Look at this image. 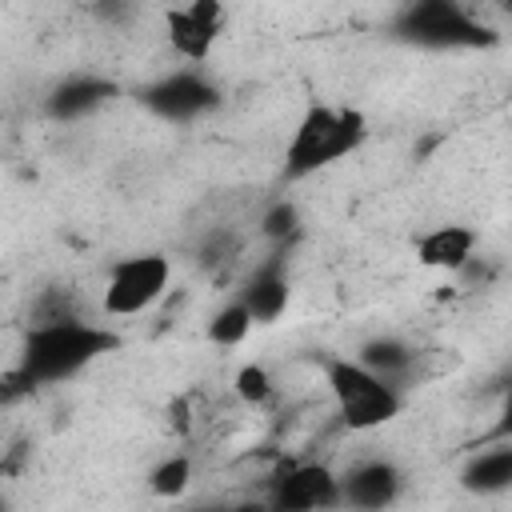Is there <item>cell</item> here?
Instances as JSON below:
<instances>
[{
  "label": "cell",
  "instance_id": "1",
  "mask_svg": "<svg viewBox=\"0 0 512 512\" xmlns=\"http://www.w3.org/2000/svg\"><path fill=\"white\" fill-rule=\"evenodd\" d=\"M116 348H120V336L96 320H84L76 312H40L28 324V332L20 336L12 368L36 392V388L64 384V380L80 376L88 364H96L100 356H108Z\"/></svg>",
  "mask_w": 512,
  "mask_h": 512
},
{
  "label": "cell",
  "instance_id": "2",
  "mask_svg": "<svg viewBox=\"0 0 512 512\" xmlns=\"http://www.w3.org/2000/svg\"><path fill=\"white\" fill-rule=\"evenodd\" d=\"M368 140V116L352 104H308L284 144V176L288 180H304L316 176L332 164H340L344 156L360 152Z\"/></svg>",
  "mask_w": 512,
  "mask_h": 512
},
{
  "label": "cell",
  "instance_id": "3",
  "mask_svg": "<svg viewBox=\"0 0 512 512\" xmlns=\"http://www.w3.org/2000/svg\"><path fill=\"white\" fill-rule=\"evenodd\" d=\"M328 404L348 432H376L392 424L404 408V392L388 380H380L372 368H364L356 356H324L320 360Z\"/></svg>",
  "mask_w": 512,
  "mask_h": 512
},
{
  "label": "cell",
  "instance_id": "4",
  "mask_svg": "<svg viewBox=\"0 0 512 512\" xmlns=\"http://www.w3.org/2000/svg\"><path fill=\"white\" fill-rule=\"evenodd\" d=\"M396 32L408 44L420 48H440V52H456V48H488L496 36L492 28L464 4V0H408V8L396 20Z\"/></svg>",
  "mask_w": 512,
  "mask_h": 512
},
{
  "label": "cell",
  "instance_id": "5",
  "mask_svg": "<svg viewBox=\"0 0 512 512\" xmlns=\"http://www.w3.org/2000/svg\"><path fill=\"white\" fill-rule=\"evenodd\" d=\"M172 284V260L164 252H140V256H128L120 260L104 288H100V308L104 316L112 320H132V316H144L148 308H156L164 300Z\"/></svg>",
  "mask_w": 512,
  "mask_h": 512
},
{
  "label": "cell",
  "instance_id": "6",
  "mask_svg": "<svg viewBox=\"0 0 512 512\" xmlns=\"http://www.w3.org/2000/svg\"><path fill=\"white\" fill-rule=\"evenodd\" d=\"M268 504L280 512H320L340 508V476L332 464L312 456H292L268 476Z\"/></svg>",
  "mask_w": 512,
  "mask_h": 512
},
{
  "label": "cell",
  "instance_id": "7",
  "mask_svg": "<svg viewBox=\"0 0 512 512\" xmlns=\"http://www.w3.org/2000/svg\"><path fill=\"white\" fill-rule=\"evenodd\" d=\"M224 24H228L224 0H184L164 8V40L172 56H180L184 64H204L216 40L224 36Z\"/></svg>",
  "mask_w": 512,
  "mask_h": 512
},
{
  "label": "cell",
  "instance_id": "8",
  "mask_svg": "<svg viewBox=\"0 0 512 512\" xmlns=\"http://www.w3.org/2000/svg\"><path fill=\"white\" fill-rule=\"evenodd\" d=\"M144 104L160 116V120H172V124H188V120H200L204 112H212L220 104V92L216 84L196 68H180V72H168L160 76L148 92H144Z\"/></svg>",
  "mask_w": 512,
  "mask_h": 512
},
{
  "label": "cell",
  "instance_id": "9",
  "mask_svg": "<svg viewBox=\"0 0 512 512\" xmlns=\"http://www.w3.org/2000/svg\"><path fill=\"white\" fill-rule=\"evenodd\" d=\"M244 308L252 312V324H276L288 312L292 300V280H288V256L284 248H272L244 280L240 288Z\"/></svg>",
  "mask_w": 512,
  "mask_h": 512
},
{
  "label": "cell",
  "instance_id": "10",
  "mask_svg": "<svg viewBox=\"0 0 512 512\" xmlns=\"http://www.w3.org/2000/svg\"><path fill=\"white\" fill-rule=\"evenodd\" d=\"M404 488V476L392 460L368 456L356 460L348 472H340V508H388L396 504Z\"/></svg>",
  "mask_w": 512,
  "mask_h": 512
},
{
  "label": "cell",
  "instance_id": "11",
  "mask_svg": "<svg viewBox=\"0 0 512 512\" xmlns=\"http://www.w3.org/2000/svg\"><path fill=\"white\" fill-rule=\"evenodd\" d=\"M476 228L468 224H456V220H444V224H432L424 228L416 240H412V252H416V264L428 268V272H440V276H456L472 256H476Z\"/></svg>",
  "mask_w": 512,
  "mask_h": 512
},
{
  "label": "cell",
  "instance_id": "12",
  "mask_svg": "<svg viewBox=\"0 0 512 512\" xmlns=\"http://www.w3.org/2000/svg\"><path fill=\"white\" fill-rule=\"evenodd\" d=\"M116 88L104 80V76H92V72H76L68 80H60L48 96V112L56 120H80V116H92Z\"/></svg>",
  "mask_w": 512,
  "mask_h": 512
},
{
  "label": "cell",
  "instance_id": "13",
  "mask_svg": "<svg viewBox=\"0 0 512 512\" xmlns=\"http://www.w3.org/2000/svg\"><path fill=\"white\" fill-rule=\"evenodd\" d=\"M356 360L364 364V368H372L380 380H388V384H396L400 392L416 380V364H420V348H412V344H404V340H392V336H380V340H368L360 352H356Z\"/></svg>",
  "mask_w": 512,
  "mask_h": 512
},
{
  "label": "cell",
  "instance_id": "14",
  "mask_svg": "<svg viewBox=\"0 0 512 512\" xmlns=\"http://www.w3.org/2000/svg\"><path fill=\"white\" fill-rule=\"evenodd\" d=\"M460 480H464L468 492H480V496L508 492V488H512V444H508V436H500L496 444L480 448V452L464 464Z\"/></svg>",
  "mask_w": 512,
  "mask_h": 512
},
{
  "label": "cell",
  "instance_id": "15",
  "mask_svg": "<svg viewBox=\"0 0 512 512\" xmlns=\"http://www.w3.org/2000/svg\"><path fill=\"white\" fill-rule=\"evenodd\" d=\"M232 396H236L248 412H264V408L276 404L280 384L272 380V372H268L264 364H244V368H236V376H232Z\"/></svg>",
  "mask_w": 512,
  "mask_h": 512
},
{
  "label": "cell",
  "instance_id": "16",
  "mask_svg": "<svg viewBox=\"0 0 512 512\" xmlns=\"http://www.w3.org/2000/svg\"><path fill=\"white\" fill-rule=\"evenodd\" d=\"M252 328H256V324H252V312L244 308L240 296L228 300V304H220V308L208 316V340H212L216 348H236V344H244Z\"/></svg>",
  "mask_w": 512,
  "mask_h": 512
},
{
  "label": "cell",
  "instance_id": "17",
  "mask_svg": "<svg viewBox=\"0 0 512 512\" xmlns=\"http://www.w3.org/2000/svg\"><path fill=\"white\" fill-rule=\"evenodd\" d=\"M192 456L188 452H172V456H164L152 472H148V488L156 492V496H164V500H176V496H184L188 492V484H192Z\"/></svg>",
  "mask_w": 512,
  "mask_h": 512
},
{
  "label": "cell",
  "instance_id": "18",
  "mask_svg": "<svg viewBox=\"0 0 512 512\" xmlns=\"http://www.w3.org/2000/svg\"><path fill=\"white\" fill-rule=\"evenodd\" d=\"M296 228H300V212H296V204H288V200H276V204L260 216V236H264L272 248H288V240L296 236Z\"/></svg>",
  "mask_w": 512,
  "mask_h": 512
},
{
  "label": "cell",
  "instance_id": "19",
  "mask_svg": "<svg viewBox=\"0 0 512 512\" xmlns=\"http://www.w3.org/2000/svg\"><path fill=\"white\" fill-rule=\"evenodd\" d=\"M132 12V0H96V16L104 20H124Z\"/></svg>",
  "mask_w": 512,
  "mask_h": 512
}]
</instances>
